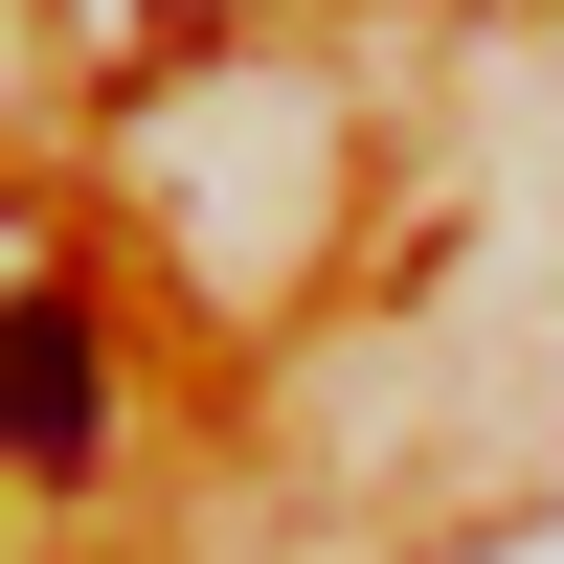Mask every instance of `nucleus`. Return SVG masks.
<instances>
[{
	"instance_id": "obj_1",
	"label": "nucleus",
	"mask_w": 564,
	"mask_h": 564,
	"mask_svg": "<svg viewBox=\"0 0 564 564\" xmlns=\"http://www.w3.org/2000/svg\"><path fill=\"white\" fill-rule=\"evenodd\" d=\"M0 406H23V475H90V452H113V361H90V294H68V271H23Z\"/></svg>"
}]
</instances>
